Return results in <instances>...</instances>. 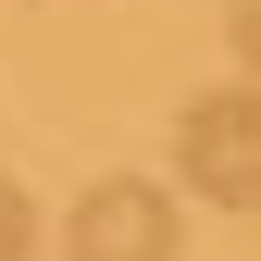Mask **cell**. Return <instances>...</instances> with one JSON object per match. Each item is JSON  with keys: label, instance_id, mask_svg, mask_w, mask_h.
Masks as SVG:
<instances>
[{"label": "cell", "instance_id": "2", "mask_svg": "<svg viewBox=\"0 0 261 261\" xmlns=\"http://www.w3.org/2000/svg\"><path fill=\"white\" fill-rule=\"evenodd\" d=\"M62 249H75V261H174V249H187L174 187H149V174H100L75 212H62Z\"/></svg>", "mask_w": 261, "mask_h": 261}, {"label": "cell", "instance_id": "4", "mask_svg": "<svg viewBox=\"0 0 261 261\" xmlns=\"http://www.w3.org/2000/svg\"><path fill=\"white\" fill-rule=\"evenodd\" d=\"M224 38H237V62L261 75V0H237V13H224Z\"/></svg>", "mask_w": 261, "mask_h": 261}, {"label": "cell", "instance_id": "3", "mask_svg": "<svg viewBox=\"0 0 261 261\" xmlns=\"http://www.w3.org/2000/svg\"><path fill=\"white\" fill-rule=\"evenodd\" d=\"M25 249H38V199L0 174V261H25Z\"/></svg>", "mask_w": 261, "mask_h": 261}, {"label": "cell", "instance_id": "1", "mask_svg": "<svg viewBox=\"0 0 261 261\" xmlns=\"http://www.w3.org/2000/svg\"><path fill=\"white\" fill-rule=\"evenodd\" d=\"M174 174L224 212H261V87H199L174 112Z\"/></svg>", "mask_w": 261, "mask_h": 261}]
</instances>
